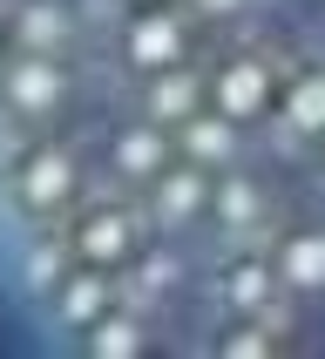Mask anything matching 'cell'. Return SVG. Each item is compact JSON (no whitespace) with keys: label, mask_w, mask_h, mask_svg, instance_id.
<instances>
[{"label":"cell","mask_w":325,"mask_h":359,"mask_svg":"<svg viewBox=\"0 0 325 359\" xmlns=\"http://www.w3.org/2000/svg\"><path fill=\"white\" fill-rule=\"evenodd\" d=\"M0 278L81 353H325V0H0Z\"/></svg>","instance_id":"6da1fadb"}]
</instances>
